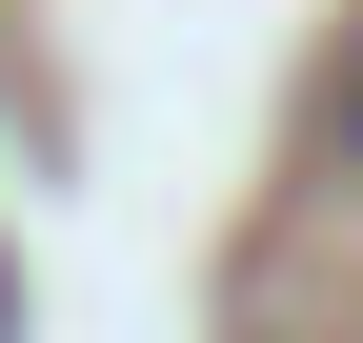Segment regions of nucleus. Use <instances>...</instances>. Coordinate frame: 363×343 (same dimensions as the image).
Wrapping results in <instances>:
<instances>
[{
	"label": "nucleus",
	"mask_w": 363,
	"mask_h": 343,
	"mask_svg": "<svg viewBox=\"0 0 363 343\" xmlns=\"http://www.w3.org/2000/svg\"><path fill=\"white\" fill-rule=\"evenodd\" d=\"M0 343H21V263H0Z\"/></svg>",
	"instance_id": "obj_2"
},
{
	"label": "nucleus",
	"mask_w": 363,
	"mask_h": 343,
	"mask_svg": "<svg viewBox=\"0 0 363 343\" xmlns=\"http://www.w3.org/2000/svg\"><path fill=\"white\" fill-rule=\"evenodd\" d=\"M323 162H363V21H343V61H323Z\"/></svg>",
	"instance_id": "obj_1"
}]
</instances>
